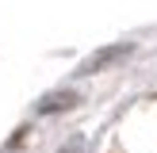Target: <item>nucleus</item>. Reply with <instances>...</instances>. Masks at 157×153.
<instances>
[{
	"label": "nucleus",
	"mask_w": 157,
	"mask_h": 153,
	"mask_svg": "<svg viewBox=\"0 0 157 153\" xmlns=\"http://www.w3.org/2000/svg\"><path fill=\"white\" fill-rule=\"evenodd\" d=\"M73 103H77V92H54V96L38 99V111H65Z\"/></svg>",
	"instance_id": "1"
},
{
	"label": "nucleus",
	"mask_w": 157,
	"mask_h": 153,
	"mask_svg": "<svg viewBox=\"0 0 157 153\" xmlns=\"http://www.w3.org/2000/svg\"><path fill=\"white\" fill-rule=\"evenodd\" d=\"M61 153H84V142H81V138H77V142H69V145H65V149H61Z\"/></svg>",
	"instance_id": "2"
}]
</instances>
